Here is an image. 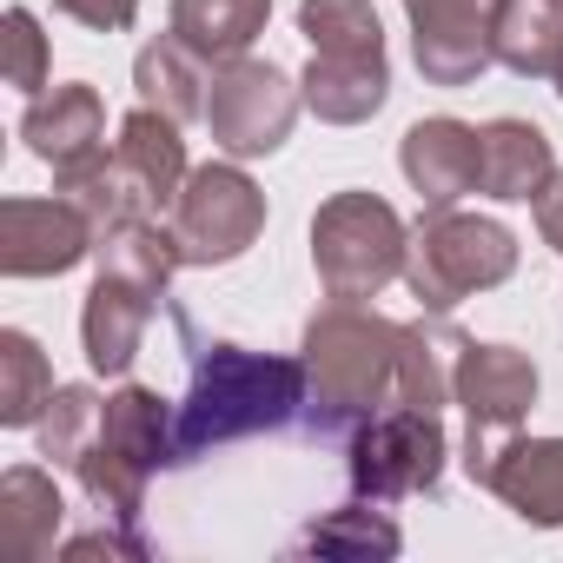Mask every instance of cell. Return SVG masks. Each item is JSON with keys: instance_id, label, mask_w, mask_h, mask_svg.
<instances>
[{"instance_id": "35", "label": "cell", "mask_w": 563, "mask_h": 563, "mask_svg": "<svg viewBox=\"0 0 563 563\" xmlns=\"http://www.w3.org/2000/svg\"><path fill=\"white\" fill-rule=\"evenodd\" d=\"M550 87H556V100H563V54H556V67H550Z\"/></svg>"}, {"instance_id": "26", "label": "cell", "mask_w": 563, "mask_h": 563, "mask_svg": "<svg viewBox=\"0 0 563 563\" xmlns=\"http://www.w3.org/2000/svg\"><path fill=\"white\" fill-rule=\"evenodd\" d=\"M93 265L133 278V286H146V292H166V286H173V272L186 265V252H179L173 225H159V219H126V225L100 232Z\"/></svg>"}, {"instance_id": "11", "label": "cell", "mask_w": 563, "mask_h": 563, "mask_svg": "<svg viewBox=\"0 0 563 563\" xmlns=\"http://www.w3.org/2000/svg\"><path fill=\"white\" fill-rule=\"evenodd\" d=\"M153 306H159V292L133 286V278H120V272L93 278V292L80 306V345H87V365L100 378H126L133 372L140 345H146V325H153Z\"/></svg>"}, {"instance_id": "22", "label": "cell", "mask_w": 563, "mask_h": 563, "mask_svg": "<svg viewBox=\"0 0 563 563\" xmlns=\"http://www.w3.org/2000/svg\"><path fill=\"white\" fill-rule=\"evenodd\" d=\"M100 444L126 451V457L146 464V471L179 464V444H173V405H166L153 385H120V391L100 405Z\"/></svg>"}, {"instance_id": "36", "label": "cell", "mask_w": 563, "mask_h": 563, "mask_svg": "<svg viewBox=\"0 0 563 563\" xmlns=\"http://www.w3.org/2000/svg\"><path fill=\"white\" fill-rule=\"evenodd\" d=\"M556 8H563V0H556Z\"/></svg>"}, {"instance_id": "25", "label": "cell", "mask_w": 563, "mask_h": 563, "mask_svg": "<svg viewBox=\"0 0 563 563\" xmlns=\"http://www.w3.org/2000/svg\"><path fill=\"white\" fill-rule=\"evenodd\" d=\"M286 550L292 556H325V563H365V556H398L405 550V530L391 517H378L372 497H358V504L325 510L319 523H306Z\"/></svg>"}, {"instance_id": "16", "label": "cell", "mask_w": 563, "mask_h": 563, "mask_svg": "<svg viewBox=\"0 0 563 563\" xmlns=\"http://www.w3.org/2000/svg\"><path fill=\"white\" fill-rule=\"evenodd\" d=\"M464 332L451 325V312H418L398 339V405L418 411H444L457 405V365H464Z\"/></svg>"}, {"instance_id": "19", "label": "cell", "mask_w": 563, "mask_h": 563, "mask_svg": "<svg viewBox=\"0 0 563 563\" xmlns=\"http://www.w3.org/2000/svg\"><path fill=\"white\" fill-rule=\"evenodd\" d=\"M60 523H67V504H60V490H54V477L41 464H14L0 477V537H8V550L21 563L54 556Z\"/></svg>"}, {"instance_id": "1", "label": "cell", "mask_w": 563, "mask_h": 563, "mask_svg": "<svg viewBox=\"0 0 563 563\" xmlns=\"http://www.w3.org/2000/svg\"><path fill=\"white\" fill-rule=\"evenodd\" d=\"M398 339L405 325L358 299H332L325 312H312L299 339V358H306L299 424L312 438L345 444L365 418H378L385 398H398Z\"/></svg>"}, {"instance_id": "27", "label": "cell", "mask_w": 563, "mask_h": 563, "mask_svg": "<svg viewBox=\"0 0 563 563\" xmlns=\"http://www.w3.org/2000/svg\"><path fill=\"white\" fill-rule=\"evenodd\" d=\"M54 398V365L27 332H0V424L27 431Z\"/></svg>"}, {"instance_id": "30", "label": "cell", "mask_w": 563, "mask_h": 563, "mask_svg": "<svg viewBox=\"0 0 563 563\" xmlns=\"http://www.w3.org/2000/svg\"><path fill=\"white\" fill-rule=\"evenodd\" d=\"M100 391L93 385H54V398H47V411H41V424H34V438H41V457H54V464H80V451L100 438Z\"/></svg>"}, {"instance_id": "34", "label": "cell", "mask_w": 563, "mask_h": 563, "mask_svg": "<svg viewBox=\"0 0 563 563\" xmlns=\"http://www.w3.org/2000/svg\"><path fill=\"white\" fill-rule=\"evenodd\" d=\"M530 212H537V232H543V245H550V252H563V166L543 179V192L530 199Z\"/></svg>"}, {"instance_id": "14", "label": "cell", "mask_w": 563, "mask_h": 563, "mask_svg": "<svg viewBox=\"0 0 563 563\" xmlns=\"http://www.w3.org/2000/svg\"><path fill=\"white\" fill-rule=\"evenodd\" d=\"M556 173V153H550V133L530 126V120H490L477 126V192L497 199V206H517V199H537L543 179Z\"/></svg>"}, {"instance_id": "15", "label": "cell", "mask_w": 563, "mask_h": 563, "mask_svg": "<svg viewBox=\"0 0 563 563\" xmlns=\"http://www.w3.org/2000/svg\"><path fill=\"white\" fill-rule=\"evenodd\" d=\"M484 490L530 530H563V438H510Z\"/></svg>"}, {"instance_id": "20", "label": "cell", "mask_w": 563, "mask_h": 563, "mask_svg": "<svg viewBox=\"0 0 563 563\" xmlns=\"http://www.w3.org/2000/svg\"><path fill=\"white\" fill-rule=\"evenodd\" d=\"M133 87H140V107H159L166 120H206V87H212V67L186 47V41H146L140 60H133Z\"/></svg>"}, {"instance_id": "32", "label": "cell", "mask_w": 563, "mask_h": 563, "mask_svg": "<svg viewBox=\"0 0 563 563\" xmlns=\"http://www.w3.org/2000/svg\"><path fill=\"white\" fill-rule=\"evenodd\" d=\"M60 556H74V563H87V556H120V563H146L153 550H146V537H140L133 523H107V517H100V530H87V537H67V543H60Z\"/></svg>"}, {"instance_id": "7", "label": "cell", "mask_w": 563, "mask_h": 563, "mask_svg": "<svg viewBox=\"0 0 563 563\" xmlns=\"http://www.w3.org/2000/svg\"><path fill=\"white\" fill-rule=\"evenodd\" d=\"M306 107V87L272 67V60H225L212 67V87H206V126H212V146L225 159H265L292 140V120Z\"/></svg>"}, {"instance_id": "13", "label": "cell", "mask_w": 563, "mask_h": 563, "mask_svg": "<svg viewBox=\"0 0 563 563\" xmlns=\"http://www.w3.org/2000/svg\"><path fill=\"white\" fill-rule=\"evenodd\" d=\"M398 166L424 206H457L464 192H477V126H464L451 113L418 120L398 140Z\"/></svg>"}, {"instance_id": "4", "label": "cell", "mask_w": 563, "mask_h": 563, "mask_svg": "<svg viewBox=\"0 0 563 563\" xmlns=\"http://www.w3.org/2000/svg\"><path fill=\"white\" fill-rule=\"evenodd\" d=\"M405 245H411V225L378 192H332L312 212V265L325 299L372 306L391 278H405Z\"/></svg>"}, {"instance_id": "8", "label": "cell", "mask_w": 563, "mask_h": 563, "mask_svg": "<svg viewBox=\"0 0 563 563\" xmlns=\"http://www.w3.org/2000/svg\"><path fill=\"white\" fill-rule=\"evenodd\" d=\"M457 405H464V477L484 490L497 457L510 451L517 424L530 418L537 405V365L530 352L517 345H464V365H457Z\"/></svg>"}, {"instance_id": "10", "label": "cell", "mask_w": 563, "mask_h": 563, "mask_svg": "<svg viewBox=\"0 0 563 563\" xmlns=\"http://www.w3.org/2000/svg\"><path fill=\"white\" fill-rule=\"evenodd\" d=\"M411 21V60L431 87H471L497 67L490 21L497 0H405Z\"/></svg>"}, {"instance_id": "3", "label": "cell", "mask_w": 563, "mask_h": 563, "mask_svg": "<svg viewBox=\"0 0 563 563\" xmlns=\"http://www.w3.org/2000/svg\"><path fill=\"white\" fill-rule=\"evenodd\" d=\"M517 272V239L497 219L457 212V206H424L405 245V286L424 312H451Z\"/></svg>"}, {"instance_id": "31", "label": "cell", "mask_w": 563, "mask_h": 563, "mask_svg": "<svg viewBox=\"0 0 563 563\" xmlns=\"http://www.w3.org/2000/svg\"><path fill=\"white\" fill-rule=\"evenodd\" d=\"M8 87L14 93H47V34H41V21L27 14V8H8Z\"/></svg>"}, {"instance_id": "33", "label": "cell", "mask_w": 563, "mask_h": 563, "mask_svg": "<svg viewBox=\"0 0 563 563\" xmlns=\"http://www.w3.org/2000/svg\"><path fill=\"white\" fill-rule=\"evenodd\" d=\"M67 21H80L87 34H126L140 21V0H54Z\"/></svg>"}, {"instance_id": "29", "label": "cell", "mask_w": 563, "mask_h": 563, "mask_svg": "<svg viewBox=\"0 0 563 563\" xmlns=\"http://www.w3.org/2000/svg\"><path fill=\"white\" fill-rule=\"evenodd\" d=\"M299 34L312 41V54H339V60L385 54V27L372 14V0H306V8H299Z\"/></svg>"}, {"instance_id": "23", "label": "cell", "mask_w": 563, "mask_h": 563, "mask_svg": "<svg viewBox=\"0 0 563 563\" xmlns=\"http://www.w3.org/2000/svg\"><path fill=\"white\" fill-rule=\"evenodd\" d=\"M113 153L126 159V173L153 192V206H173V192L186 186V140H179V120H166L159 107H133L120 120V140Z\"/></svg>"}, {"instance_id": "2", "label": "cell", "mask_w": 563, "mask_h": 563, "mask_svg": "<svg viewBox=\"0 0 563 563\" xmlns=\"http://www.w3.org/2000/svg\"><path fill=\"white\" fill-rule=\"evenodd\" d=\"M306 411V358L245 352V345H199L192 385L173 405V444L179 464H192L212 444L286 431Z\"/></svg>"}, {"instance_id": "9", "label": "cell", "mask_w": 563, "mask_h": 563, "mask_svg": "<svg viewBox=\"0 0 563 563\" xmlns=\"http://www.w3.org/2000/svg\"><path fill=\"white\" fill-rule=\"evenodd\" d=\"M100 232L74 199H0V272L8 278H60L93 258Z\"/></svg>"}, {"instance_id": "6", "label": "cell", "mask_w": 563, "mask_h": 563, "mask_svg": "<svg viewBox=\"0 0 563 563\" xmlns=\"http://www.w3.org/2000/svg\"><path fill=\"white\" fill-rule=\"evenodd\" d=\"M166 225H173L186 265H232L265 232V192H258V179L239 159H206L173 192Z\"/></svg>"}, {"instance_id": "12", "label": "cell", "mask_w": 563, "mask_h": 563, "mask_svg": "<svg viewBox=\"0 0 563 563\" xmlns=\"http://www.w3.org/2000/svg\"><path fill=\"white\" fill-rule=\"evenodd\" d=\"M21 140H27V153H34L41 166L67 173V166H80V159L107 153V107H100V93H93L87 80L47 87V93L27 100V113H21Z\"/></svg>"}, {"instance_id": "21", "label": "cell", "mask_w": 563, "mask_h": 563, "mask_svg": "<svg viewBox=\"0 0 563 563\" xmlns=\"http://www.w3.org/2000/svg\"><path fill=\"white\" fill-rule=\"evenodd\" d=\"M54 192H60V199H74V206L93 219V232H113V225H126V219H153V212H159V206H153V192L126 173V159H120V153H93V159H80V166L54 173Z\"/></svg>"}, {"instance_id": "18", "label": "cell", "mask_w": 563, "mask_h": 563, "mask_svg": "<svg viewBox=\"0 0 563 563\" xmlns=\"http://www.w3.org/2000/svg\"><path fill=\"white\" fill-rule=\"evenodd\" d=\"M299 87H306V107L325 126H358V120H372L391 100V67H385V54H372V60L312 54V67L299 74Z\"/></svg>"}, {"instance_id": "5", "label": "cell", "mask_w": 563, "mask_h": 563, "mask_svg": "<svg viewBox=\"0 0 563 563\" xmlns=\"http://www.w3.org/2000/svg\"><path fill=\"white\" fill-rule=\"evenodd\" d=\"M444 457H451V438H444L438 411H418V405H391L345 438V477L372 504L431 497L444 477Z\"/></svg>"}, {"instance_id": "24", "label": "cell", "mask_w": 563, "mask_h": 563, "mask_svg": "<svg viewBox=\"0 0 563 563\" xmlns=\"http://www.w3.org/2000/svg\"><path fill=\"white\" fill-rule=\"evenodd\" d=\"M490 54H497V67H510L523 80H550V67L563 54V8L556 0H497Z\"/></svg>"}, {"instance_id": "28", "label": "cell", "mask_w": 563, "mask_h": 563, "mask_svg": "<svg viewBox=\"0 0 563 563\" xmlns=\"http://www.w3.org/2000/svg\"><path fill=\"white\" fill-rule=\"evenodd\" d=\"M74 477H80V490H87V504L107 517V523H140V510H146V464H133L126 451H113V444H87L80 451V464H74Z\"/></svg>"}, {"instance_id": "17", "label": "cell", "mask_w": 563, "mask_h": 563, "mask_svg": "<svg viewBox=\"0 0 563 563\" xmlns=\"http://www.w3.org/2000/svg\"><path fill=\"white\" fill-rule=\"evenodd\" d=\"M265 21H272V0H173L166 34L186 41L206 67H225V60L252 54Z\"/></svg>"}]
</instances>
